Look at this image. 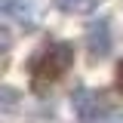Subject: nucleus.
Returning <instances> with one entry per match:
<instances>
[{"mask_svg": "<svg viewBox=\"0 0 123 123\" xmlns=\"http://www.w3.org/2000/svg\"><path fill=\"white\" fill-rule=\"evenodd\" d=\"M117 89L123 92V59L117 62Z\"/></svg>", "mask_w": 123, "mask_h": 123, "instance_id": "39448f33", "label": "nucleus"}, {"mask_svg": "<svg viewBox=\"0 0 123 123\" xmlns=\"http://www.w3.org/2000/svg\"><path fill=\"white\" fill-rule=\"evenodd\" d=\"M0 9L9 15V18H18V22H25V25L34 22V9H31L28 0H0Z\"/></svg>", "mask_w": 123, "mask_h": 123, "instance_id": "7ed1b4c3", "label": "nucleus"}, {"mask_svg": "<svg viewBox=\"0 0 123 123\" xmlns=\"http://www.w3.org/2000/svg\"><path fill=\"white\" fill-rule=\"evenodd\" d=\"M86 43L95 55H108L111 52V28H108V22H95L89 31H86Z\"/></svg>", "mask_w": 123, "mask_h": 123, "instance_id": "f03ea898", "label": "nucleus"}, {"mask_svg": "<svg viewBox=\"0 0 123 123\" xmlns=\"http://www.w3.org/2000/svg\"><path fill=\"white\" fill-rule=\"evenodd\" d=\"M74 65V46L59 40V43L40 46V52L31 59V77L34 83H55L71 71Z\"/></svg>", "mask_w": 123, "mask_h": 123, "instance_id": "f257e3e1", "label": "nucleus"}, {"mask_svg": "<svg viewBox=\"0 0 123 123\" xmlns=\"http://www.w3.org/2000/svg\"><path fill=\"white\" fill-rule=\"evenodd\" d=\"M55 6L65 12H74V15H86L95 9V0H55Z\"/></svg>", "mask_w": 123, "mask_h": 123, "instance_id": "20e7f679", "label": "nucleus"}]
</instances>
